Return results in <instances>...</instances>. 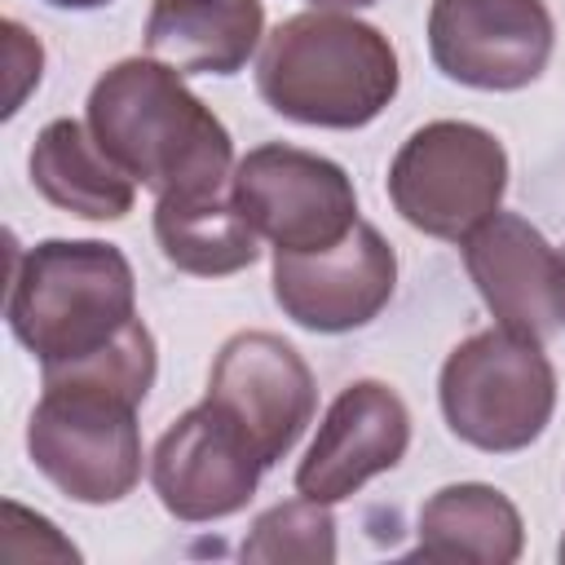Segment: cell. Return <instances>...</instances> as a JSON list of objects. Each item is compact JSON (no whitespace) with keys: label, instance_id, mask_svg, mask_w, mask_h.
Instances as JSON below:
<instances>
[{"label":"cell","instance_id":"5","mask_svg":"<svg viewBox=\"0 0 565 565\" xmlns=\"http://www.w3.org/2000/svg\"><path fill=\"white\" fill-rule=\"evenodd\" d=\"M437 393L459 441L508 455L543 437L556 406V371L539 340L490 327L450 349Z\"/></svg>","mask_w":565,"mask_h":565},{"label":"cell","instance_id":"9","mask_svg":"<svg viewBox=\"0 0 565 565\" xmlns=\"http://www.w3.org/2000/svg\"><path fill=\"white\" fill-rule=\"evenodd\" d=\"M552 35L543 0H433L428 9V53L441 75L468 88L534 84L552 57Z\"/></svg>","mask_w":565,"mask_h":565},{"label":"cell","instance_id":"10","mask_svg":"<svg viewBox=\"0 0 565 565\" xmlns=\"http://www.w3.org/2000/svg\"><path fill=\"white\" fill-rule=\"evenodd\" d=\"M397 256L384 234L358 221L327 252H278L274 256V300L282 313L309 331H353L366 327L393 296Z\"/></svg>","mask_w":565,"mask_h":565},{"label":"cell","instance_id":"15","mask_svg":"<svg viewBox=\"0 0 565 565\" xmlns=\"http://www.w3.org/2000/svg\"><path fill=\"white\" fill-rule=\"evenodd\" d=\"M31 185L62 212L84 221H119L132 212V177L75 119H53L31 146Z\"/></svg>","mask_w":565,"mask_h":565},{"label":"cell","instance_id":"4","mask_svg":"<svg viewBox=\"0 0 565 565\" xmlns=\"http://www.w3.org/2000/svg\"><path fill=\"white\" fill-rule=\"evenodd\" d=\"M137 406L110 384L44 375L26 424L31 463L75 503H119L141 481Z\"/></svg>","mask_w":565,"mask_h":565},{"label":"cell","instance_id":"2","mask_svg":"<svg viewBox=\"0 0 565 565\" xmlns=\"http://www.w3.org/2000/svg\"><path fill=\"white\" fill-rule=\"evenodd\" d=\"M397 53L388 35L349 13H296L274 26L256 62L260 97L313 128H362L397 93Z\"/></svg>","mask_w":565,"mask_h":565},{"label":"cell","instance_id":"16","mask_svg":"<svg viewBox=\"0 0 565 565\" xmlns=\"http://www.w3.org/2000/svg\"><path fill=\"white\" fill-rule=\"evenodd\" d=\"M521 512L508 494L481 481L441 486L419 508V543L424 561H468V565H508L521 556Z\"/></svg>","mask_w":565,"mask_h":565},{"label":"cell","instance_id":"19","mask_svg":"<svg viewBox=\"0 0 565 565\" xmlns=\"http://www.w3.org/2000/svg\"><path fill=\"white\" fill-rule=\"evenodd\" d=\"M40 62H44L40 40H31L18 22H4V66H9V106H4V115H13L26 97V88L40 84Z\"/></svg>","mask_w":565,"mask_h":565},{"label":"cell","instance_id":"1","mask_svg":"<svg viewBox=\"0 0 565 565\" xmlns=\"http://www.w3.org/2000/svg\"><path fill=\"white\" fill-rule=\"evenodd\" d=\"M88 132L141 185L163 194H212L230 181L225 124L154 57L115 62L88 93Z\"/></svg>","mask_w":565,"mask_h":565},{"label":"cell","instance_id":"12","mask_svg":"<svg viewBox=\"0 0 565 565\" xmlns=\"http://www.w3.org/2000/svg\"><path fill=\"white\" fill-rule=\"evenodd\" d=\"M406 446H411L406 402L380 380H358L331 402L327 419L318 424V437L296 468V494L318 503H340L371 477L397 468Z\"/></svg>","mask_w":565,"mask_h":565},{"label":"cell","instance_id":"7","mask_svg":"<svg viewBox=\"0 0 565 565\" xmlns=\"http://www.w3.org/2000/svg\"><path fill=\"white\" fill-rule=\"evenodd\" d=\"M230 199L278 252H327L358 225V194L344 168L282 141L238 159Z\"/></svg>","mask_w":565,"mask_h":565},{"label":"cell","instance_id":"14","mask_svg":"<svg viewBox=\"0 0 565 565\" xmlns=\"http://www.w3.org/2000/svg\"><path fill=\"white\" fill-rule=\"evenodd\" d=\"M265 35L260 0H154L146 49L181 75H234Z\"/></svg>","mask_w":565,"mask_h":565},{"label":"cell","instance_id":"6","mask_svg":"<svg viewBox=\"0 0 565 565\" xmlns=\"http://www.w3.org/2000/svg\"><path fill=\"white\" fill-rule=\"evenodd\" d=\"M508 154L494 132L463 119L415 128L388 168V199L406 225L433 238H468L499 212Z\"/></svg>","mask_w":565,"mask_h":565},{"label":"cell","instance_id":"8","mask_svg":"<svg viewBox=\"0 0 565 565\" xmlns=\"http://www.w3.org/2000/svg\"><path fill=\"white\" fill-rule=\"evenodd\" d=\"M203 402H212L269 468L309 428L318 388H313V371L282 335L238 331L221 344Z\"/></svg>","mask_w":565,"mask_h":565},{"label":"cell","instance_id":"18","mask_svg":"<svg viewBox=\"0 0 565 565\" xmlns=\"http://www.w3.org/2000/svg\"><path fill=\"white\" fill-rule=\"evenodd\" d=\"M243 561H269V565H327L335 561V516L331 503L318 499H291L256 516L252 534L243 539Z\"/></svg>","mask_w":565,"mask_h":565},{"label":"cell","instance_id":"11","mask_svg":"<svg viewBox=\"0 0 565 565\" xmlns=\"http://www.w3.org/2000/svg\"><path fill=\"white\" fill-rule=\"evenodd\" d=\"M260 472H265L260 455L212 402L185 411L159 437L150 459L154 494L177 521L234 516L256 494Z\"/></svg>","mask_w":565,"mask_h":565},{"label":"cell","instance_id":"13","mask_svg":"<svg viewBox=\"0 0 565 565\" xmlns=\"http://www.w3.org/2000/svg\"><path fill=\"white\" fill-rule=\"evenodd\" d=\"M463 265L486 309L499 318V327L530 335L539 344L561 327L556 252L530 221L512 212H494L463 238Z\"/></svg>","mask_w":565,"mask_h":565},{"label":"cell","instance_id":"17","mask_svg":"<svg viewBox=\"0 0 565 565\" xmlns=\"http://www.w3.org/2000/svg\"><path fill=\"white\" fill-rule=\"evenodd\" d=\"M154 238L168 265L199 278H225L247 269L260 247L247 216L225 190L212 194H163L154 203Z\"/></svg>","mask_w":565,"mask_h":565},{"label":"cell","instance_id":"3","mask_svg":"<svg viewBox=\"0 0 565 565\" xmlns=\"http://www.w3.org/2000/svg\"><path fill=\"white\" fill-rule=\"evenodd\" d=\"M137 318L132 265L97 238H49L18 256L9 282V327L40 366L79 362Z\"/></svg>","mask_w":565,"mask_h":565},{"label":"cell","instance_id":"23","mask_svg":"<svg viewBox=\"0 0 565 565\" xmlns=\"http://www.w3.org/2000/svg\"><path fill=\"white\" fill-rule=\"evenodd\" d=\"M561 556H565V543H561Z\"/></svg>","mask_w":565,"mask_h":565},{"label":"cell","instance_id":"20","mask_svg":"<svg viewBox=\"0 0 565 565\" xmlns=\"http://www.w3.org/2000/svg\"><path fill=\"white\" fill-rule=\"evenodd\" d=\"M556 313L565 322V247L556 252Z\"/></svg>","mask_w":565,"mask_h":565},{"label":"cell","instance_id":"21","mask_svg":"<svg viewBox=\"0 0 565 565\" xmlns=\"http://www.w3.org/2000/svg\"><path fill=\"white\" fill-rule=\"evenodd\" d=\"M309 4H327V9H362V4H375V0H309Z\"/></svg>","mask_w":565,"mask_h":565},{"label":"cell","instance_id":"22","mask_svg":"<svg viewBox=\"0 0 565 565\" xmlns=\"http://www.w3.org/2000/svg\"><path fill=\"white\" fill-rule=\"evenodd\" d=\"M49 4H57V9H97L106 0H49Z\"/></svg>","mask_w":565,"mask_h":565}]
</instances>
